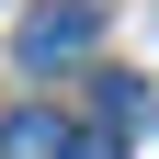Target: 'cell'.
<instances>
[{
    "instance_id": "3957f363",
    "label": "cell",
    "mask_w": 159,
    "mask_h": 159,
    "mask_svg": "<svg viewBox=\"0 0 159 159\" xmlns=\"http://www.w3.org/2000/svg\"><path fill=\"white\" fill-rule=\"evenodd\" d=\"M136 114H148V91H136V80H102V125H114V136H125V125H136Z\"/></svg>"
},
{
    "instance_id": "277c9868",
    "label": "cell",
    "mask_w": 159,
    "mask_h": 159,
    "mask_svg": "<svg viewBox=\"0 0 159 159\" xmlns=\"http://www.w3.org/2000/svg\"><path fill=\"white\" fill-rule=\"evenodd\" d=\"M68 159H125V136H114V125H91V136H68Z\"/></svg>"
},
{
    "instance_id": "7a4b0ae2",
    "label": "cell",
    "mask_w": 159,
    "mask_h": 159,
    "mask_svg": "<svg viewBox=\"0 0 159 159\" xmlns=\"http://www.w3.org/2000/svg\"><path fill=\"white\" fill-rule=\"evenodd\" d=\"M0 159H68V125H57L46 102H34V114H11V125H0Z\"/></svg>"
},
{
    "instance_id": "6da1fadb",
    "label": "cell",
    "mask_w": 159,
    "mask_h": 159,
    "mask_svg": "<svg viewBox=\"0 0 159 159\" xmlns=\"http://www.w3.org/2000/svg\"><path fill=\"white\" fill-rule=\"evenodd\" d=\"M91 34H102V0H34L11 23V57L23 68H57V57H91Z\"/></svg>"
}]
</instances>
